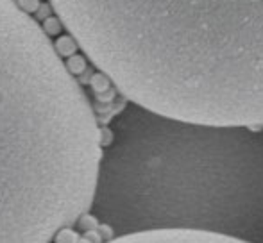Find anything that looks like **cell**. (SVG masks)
<instances>
[{"mask_svg": "<svg viewBox=\"0 0 263 243\" xmlns=\"http://www.w3.org/2000/svg\"><path fill=\"white\" fill-rule=\"evenodd\" d=\"M131 104L215 127L263 125V0H49Z\"/></svg>", "mask_w": 263, "mask_h": 243, "instance_id": "obj_1", "label": "cell"}, {"mask_svg": "<svg viewBox=\"0 0 263 243\" xmlns=\"http://www.w3.org/2000/svg\"><path fill=\"white\" fill-rule=\"evenodd\" d=\"M101 127L76 75L16 0H0V243H49L93 206Z\"/></svg>", "mask_w": 263, "mask_h": 243, "instance_id": "obj_2", "label": "cell"}, {"mask_svg": "<svg viewBox=\"0 0 263 243\" xmlns=\"http://www.w3.org/2000/svg\"><path fill=\"white\" fill-rule=\"evenodd\" d=\"M107 243H253L233 234L217 233L194 227H153V229L133 231Z\"/></svg>", "mask_w": 263, "mask_h": 243, "instance_id": "obj_3", "label": "cell"}, {"mask_svg": "<svg viewBox=\"0 0 263 243\" xmlns=\"http://www.w3.org/2000/svg\"><path fill=\"white\" fill-rule=\"evenodd\" d=\"M52 240L55 243H77V240H79V234H77L70 226H66V227H61V229L54 234Z\"/></svg>", "mask_w": 263, "mask_h": 243, "instance_id": "obj_4", "label": "cell"}, {"mask_svg": "<svg viewBox=\"0 0 263 243\" xmlns=\"http://www.w3.org/2000/svg\"><path fill=\"white\" fill-rule=\"evenodd\" d=\"M55 50H58V54L59 56H66V57H70V56H73V52H76V42H73L70 36H66V38H61V39H58V43H55Z\"/></svg>", "mask_w": 263, "mask_h": 243, "instance_id": "obj_5", "label": "cell"}, {"mask_svg": "<svg viewBox=\"0 0 263 243\" xmlns=\"http://www.w3.org/2000/svg\"><path fill=\"white\" fill-rule=\"evenodd\" d=\"M66 68L70 70L72 75H81L86 70V57L84 56H70L68 63H65Z\"/></svg>", "mask_w": 263, "mask_h": 243, "instance_id": "obj_6", "label": "cell"}, {"mask_svg": "<svg viewBox=\"0 0 263 243\" xmlns=\"http://www.w3.org/2000/svg\"><path fill=\"white\" fill-rule=\"evenodd\" d=\"M76 224L83 231H91V229H97L99 224H101V222H99V220L95 218L93 215H90V213L86 211V213H83V215H81L79 218L76 220Z\"/></svg>", "mask_w": 263, "mask_h": 243, "instance_id": "obj_7", "label": "cell"}, {"mask_svg": "<svg viewBox=\"0 0 263 243\" xmlns=\"http://www.w3.org/2000/svg\"><path fill=\"white\" fill-rule=\"evenodd\" d=\"M61 22H59L58 16H49L45 20V24H43V31H45L47 36H52V34H58L59 31H61Z\"/></svg>", "mask_w": 263, "mask_h": 243, "instance_id": "obj_8", "label": "cell"}, {"mask_svg": "<svg viewBox=\"0 0 263 243\" xmlns=\"http://www.w3.org/2000/svg\"><path fill=\"white\" fill-rule=\"evenodd\" d=\"M16 2H18V6L29 14L34 13V11L40 7V0H16Z\"/></svg>", "mask_w": 263, "mask_h": 243, "instance_id": "obj_9", "label": "cell"}, {"mask_svg": "<svg viewBox=\"0 0 263 243\" xmlns=\"http://www.w3.org/2000/svg\"><path fill=\"white\" fill-rule=\"evenodd\" d=\"M84 236L88 238L91 243H104V240H102V236H101V233H99L97 229H91V231H84Z\"/></svg>", "mask_w": 263, "mask_h": 243, "instance_id": "obj_10", "label": "cell"}, {"mask_svg": "<svg viewBox=\"0 0 263 243\" xmlns=\"http://www.w3.org/2000/svg\"><path fill=\"white\" fill-rule=\"evenodd\" d=\"M77 243H91V241L88 240L86 236H79V240H77Z\"/></svg>", "mask_w": 263, "mask_h": 243, "instance_id": "obj_11", "label": "cell"}]
</instances>
